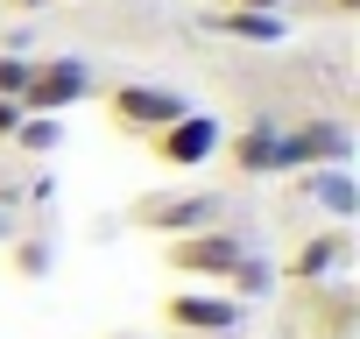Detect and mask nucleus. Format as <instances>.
<instances>
[{
    "mask_svg": "<svg viewBox=\"0 0 360 339\" xmlns=\"http://www.w3.org/2000/svg\"><path fill=\"white\" fill-rule=\"evenodd\" d=\"M99 106H106V120H113V134H120V141H148V134H155V127H169L176 113H191V99L176 92V85H148V78L113 85Z\"/></svg>",
    "mask_w": 360,
    "mask_h": 339,
    "instance_id": "1",
    "label": "nucleus"
},
{
    "mask_svg": "<svg viewBox=\"0 0 360 339\" xmlns=\"http://www.w3.org/2000/svg\"><path fill=\"white\" fill-rule=\"evenodd\" d=\"M248 255V241L233 226H198V234H176L162 241V269L184 276V283H226V269Z\"/></svg>",
    "mask_w": 360,
    "mask_h": 339,
    "instance_id": "2",
    "label": "nucleus"
},
{
    "mask_svg": "<svg viewBox=\"0 0 360 339\" xmlns=\"http://www.w3.org/2000/svg\"><path fill=\"white\" fill-rule=\"evenodd\" d=\"M99 85H92V64L85 57H71V50H57V57H36L29 64V92H22V113H71L78 99H92Z\"/></svg>",
    "mask_w": 360,
    "mask_h": 339,
    "instance_id": "3",
    "label": "nucleus"
},
{
    "mask_svg": "<svg viewBox=\"0 0 360 339\" xmlns=\"http://www.w3.org/2000/svg\"><path fill=\"white\" fill-rule=\"evenodd\" d=\"M219 212H226V198H219V191H155V198H134V226H141V234H155V241L198 234V226H226Z\"/></svg>",
    "mask_w": 360,
    "mask_h": 339,
    "instance_id": "4",
    "label": "nucleus"
},
{
    "mask_svg": "<svg viewBox=\"0 0 360 339\" xmlns=\"http://www.w3.org/2000/svg\"><path fill=\"white\" fill-rule=\"evenodd\" d=\"M219 141H226V127L191 106V113H176L169 127H155L141 148H148V162H162V170H205V162L219 155Z\"/></svg>",
    "mask_w": 360,
    "mask_h": 339,
    "instance_id": "5",
    "label": "nucleus"
},
{
    "mask_svg": "<svg viewBox=\"0 0 360 339\" xmlns=\"http://www.w3.org/2000/svg\"><path fill=\"white\" fill-rule=\"evenodd\" d=\"M353 262V234L346 226H318V234H304L283 262H276V283H297V290H325V283H339V269Z\"/></svg>",
    "mask_w": 360,
    "mask_h": 339,
    "instance_id": "6",
    "label": "nucleus"
},
{
    "mask_svg": "<svg viewBox=\"0 0 360 339\" xmlns=\"http://www.w3.org/2000/svg\"><path fill=\"white\" fill-rule=\"evenodd\" d=\"M248 311L226 297V290H205V283H184V290H169L162 297V325L176 332H191V339H226Z\"/></svg>",
    "mask_w": 360,
    "mask_h": 339,
    "instance_id": "7",
    "label": "nucleus"
},
{
    "mask_svg": "<svg viewBox=\"0 0 360 339\" xmlns=\"http://www.w3.org/2000/svg\"><path fill=\"white\" fill-rule=\"evenodd\" d=\"M353 148V134L339 120H304L297 134H283V170H304V162H339Z\"/></svg>",
    "mask_w": 360,
    "mask_h": 339,
    "instance_id": "8",
    "label": "nucleus"
},
{
    "mask_svg": "<svg viewBox=\"0 0 360 339\" xmlns=\"http://www.w3.org/2000/svg\"><path fill=\"white\" fill-rule=\"evenodd\" d=\"M219 155L240 170V177H276L283 170V134L276 127H240L233 141H219Z\"/></svg>",
    "mask_w": 360,
    "mask_h": 339,
    "instance_id": "9",
    "label": "nucleus"
},
{
    "mask_svg": "<svg viewBox=\"0 0 360 339\" xmlns=\"http://www.w3.org/2000/svg\"><path fill=\"white\" fill-rule=\"evenodd\" d=\"M205 29L212 36H240V43H283V15H248V8H212L205 15Z\"/></svg>",
    "mask_w": 360,
    "mask_h": 339,
    "instance_id": "10",
    "label": "nucleus"
},
{
    "mask_svg": "<svg viewBox=\"0 0 360 339\" xmlns=\"http://www.w3.org/2000/svg\"><path fill=\"white\" fill-rule=\"evenodd\" d=\"M269 290H276V262H262V255L248 248V255L226 269V297H233V304H262Z\"/></svg>",
    "mask_w": 360,
    "mask_h": 339,
    "instance_id": "11",
    "label": "nucleus"
},
{
    "mask_svg": "<svg viewBox=\"0 0 360 339\" xmlns=\"http://www.w3.org/2000/svg\"><path fill=\"white\" fill-rule=\"evenodd\" d=\"M57 134H64V127H57L50 113H22V127H15V148H22V155H50V148H57Z\"/></svg>",
    "mask_w": 360,
    "mask_h": 339,
    "instance_id": "12",
    "label": "nucleus"
},
{
    "mask_svg": "<svg viewBox=\"0 0 360 339\" xmlns=\"http://www.w3.org/2000/svg\"><path fill=\"white\" fill-rule=\"evenodd\" d=\"M29 50H0V99H22L29 92Z\"/></svg>",
    "mask_w": 360,
    "mask_h": 339,
    "instance_id": "13",
    "label": "nucleus"
},
{
    "mask_svg": "<svg viewBox=\"0 0 360 339\" xmlns=\"http://www.w3.org/2000/svg\"><path fill=\"white\" fill-rule=\"evenodd\" d=\"M15 276H50V241H15Z\"/></svg>",
    "mask_w": 360,
    "mask_h": 339,
    "instance_id": "14",
    "label": "nucleus"
},
{
    "mask_svg": "<svg viewBox=\"0 0 360 339\" xmlns=\"http://www.w3.org/2000/svg\"><path fill=\"white\" fill-rule=\"evenodd\" d=\"M226 8H248V15H290L297 0H226Z\"/></svg>",
    "mask_w": 360,
    "mask_h": 339,
    "instance_id": "15",
    "label": "nucleus"
},
{
    "mask_svg": "<svg viewBox=\"0 0 360 339\" xmlns=\"http://www.w3.org/2000/svg\"><path fill=\"white\" fill-rule=\"evenodd\" d=\"M304 8H318V15H339V22H353V15H360V0H304Z\"/></svg>",
    "mask_w": 360,
    "mask_h": 339,
    "instance_id": "16",
    "label": "nucleus"
},
{
    "mask_svg": "<svg viewBox=\"0 0 360 339\" xmlns=\"http://www.w3.org/2000/svg\"><path fill=\"white\" fill-rule=\"evenodd\" d=\"M15 127H22V99H0V141H15Z\"/></svg>",
    "mask_w": 360,
    "mask_h": 339,
    "instance_id": "17",
    "label": "nucleus"
},
{
    "mask_svg": "<svg viewBox=\"0 0 360 339\" xmlns=\"http://www.w3.org/2000/svg\"><path fill=\"white\" fill-rule=\"evenodd\" d=\"M0 8H8V15H43L50 0H0Z\"/></svg>",
    "mask_w": 360,
    "mask_h": 339,
    "instance_id": "18",
    "label": "nucleus"
},
{
    "mask_svg": "<svg viewBox=\"0 0 360 339\" xmlns=\"http://www.w3.org/2000/svg\"><path fill=\"white\" fill-rule=\"evenodd\" d=\"M8 234H15V226H8V212H0V241H8Z\"/></svg>",
    "mask_w": 360,
    "mask_h": 339,
    "instance_id": "19",
    "label": "nucleus"
},
{
    "mask_svg": "<svg viewBox=\"0 0 360 339\" xmlns=\"http://www.w3.org/2000/svg\"><path fill=\"white\" fill-rule=\"evenodd\" d=\"M64 8H85V0H64Z\"/></svg>",
    "mask_w": 360,
    "mask_h": 339,
    "instance_id": "20",
    "label": "nucleus"
},
{
    "mask_svg": "<svg viewBox=\"0 0 360 339\" xmlns=\"http://www.w3.org/2000/svg\"><path fill=\"white\" fill-rule=\"evenodd\" d=\"M113 339H134V332H113Z\"/></svg>",
    "mask_w": 360,
    "mask_h": 339,
    "instance_id": "21",
    "label": "nucleus"
}]
</instances>
